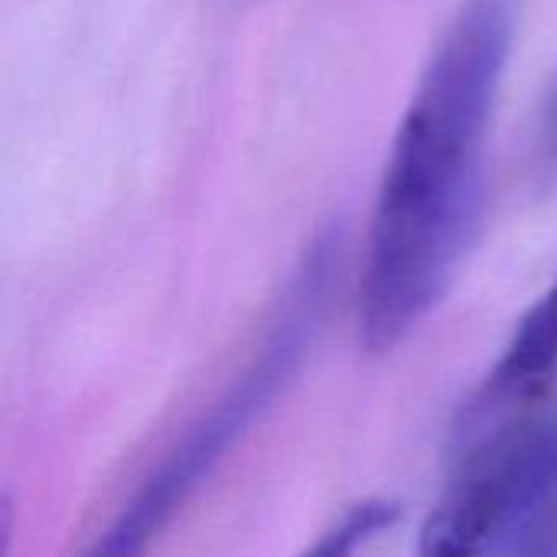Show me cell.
Segmentation results:
<instances>
[{
  "mask_svg": "<svg viewBox=\"0 0 557 557\" xmlns=\"http://www.w3.org/2000/svg\"><path fill=\"white\" fill-rule=\"evenodd\" d=\"M519 29L522 0H463L414 82L379 176L356 284L366 356L395 352L444 304L480 242Z\"/></svg>",
  "mask_w": 557,
  "mask_h": 557,
  "instance_id": "obj_1",
  "label": "cell"
},
{
  "mask_svg": "<svg viewBox=\"0 0 557 557\" xmlns=\"http://www.w3.org/2000/svg\"><path fill=\"white\" fill-rule=\"evenodd\" d=\"M343 255L346 238L336 222L323 225L307 242L245 366L166 447L160 463L140 480L134 496H127L121 512L108 522V529H101L82 557L153 555V548L228 460V454L297 382L330 320L343 277Z\"/></svg>",
  "mask_w": 557,
  "mask_h": 557,
  "instance_id": "obj_2",
  "label": "cell"
},
{
  "mask_svg": "<svg viewBox=\"0 0 557 557\" xmlns=\"http://www.w3.org/2000/svg\"><path fill=\"white\" fill-rule=\"evenodd\" d=\"M557 385V274L519 317L512 336L457 405L450 447L480 444L535 418Z\"/></svg>",
  "mask_w": 557,
  "mask_h": 557,
  "instance_id": "obj_3",
  "label": "cell"
},
{
  "mask_svg": "<svg viewBox=\"0 0 557 557\" xmlns=\"http://www.w3.org/2000/svg\"><path fill=\"white\" fill-rule=\"evenodd\" d=\"M480 557H557V401L529 418L512 441Z\"/></svg>",
  "mask_w": 557,
  "mask_h": 557,
  "instance_id": "obj_4",
  "label": "cell"
},
{
  "mask_svg": "<svg viewBox=\"0 0 557 557\" xmlns=\"http://www.w3.org/2000/svg\"><path fill=\"white\" fill-rule=\"evenodd\" d=\"M516 434L519 428L499 437L480 441V444L447 450L450 470H447L444 490L437 503L431 506L428 519L421 522L411 557L483 555V545L490 539V529L499 509L506 463H509Z\"/></svg>",
  "mask_w": 557,
  "mask_h": 557,
  "instance_id": "obj_5",
  "label": "cell"
},
{
  "mask_svg": "<svg viewBox=\"0 0 557 557\" xmlns=\"http://www.w3.org/2000/svg\"><path fill=\"white\" fill-rule=\"evenodd\" d=\"M401 519L405 503L392 496L349 503L297 557H362L375 542L392 535Z\"/></svg>",
  "mask_w": 557,
  "mask_h": 557,
  "instance_id": "obj_6",
  "label": "cell"
},
{
  "mask_svg": "<svg viewBox=\"0 0 557 557\" xmlns=\"http://www.w3.org/2000/svg\"><path fill=\"white\" fill-rule=\"evenodd\" d=\"M532 166L539 183H555L557 180V78L542 104L539 114V131L532 144Z\"/></svg>",
  "mask_w": 557,
  "mask_h": 557,
  "instance_id": "obj_7",
  "label": "cell"
},
{
  "mask_svg": "<svg viewBox=\"0 0 557 557\" xmlns=\"http://www.w3.org/2000/svg\"><path fill=\"white\" fill-rule=\"evenodd\" d=\"M16 539V499L0 490V557H10Z\"/></svg>",
  "mask_w": 557,
  "mask_h": 557,
  "instance_id": "obj_8",
  "label": "cell"
}]
</instances>
